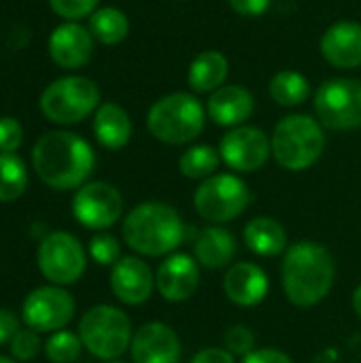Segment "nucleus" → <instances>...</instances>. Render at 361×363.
I'll return each mask as SVG.
<instances>
[{"mask_svg": "<svg viewBox=\"0 0 361 363\" xmlns=\"http://www.w3.org/2000/svg\"><path fill=\"white\" fill-rule=\"evenodd\" d=\"M245 245L255 255L274 257L287 249V234L279 221L270 217H255L245 228Z\"/></svg>", "mask_w": 361, "mask_h": 363, "instance_id": "23", "label": "nucleus"}, {"mask_svg": "<svg viewBox=\"0 0 361 363\" xmlns=\"http://www.w3.org/2000/svg\"><path fill=\"white\" fill-rule=\"evenodd\" d=\"M123 213V198L111 183L94 181L83 185L72 198V215L87 230L113 228Z\"/></svg>", "mask_w": 361, "mask_h": 363, "instance_id": "12", "label": "nucleus"}, {"mask_svg": "<svg viewBox=\"0 0 361 363\" xmlns=\"http://www.w3.org/2000/svg\"><path fill=\"white\" fill-rule=\"evenodd\" d=\"M243 363H294L289 355L277 349H255L253 353L245 355Z\"/></svg>", "mask_w": 361, "mask_h": 363, "instance_id": "36", "label": "nucleus"}, {"mask_svg": "<svg viewBox=\"0 0 361 363\" xmlns=\"http://www.w3.org/2000/svg\"><path fill=\"white\" fill-rule=\"evenodd\" d=\"M255 100L249 89L240 85H223L211 94L206 102L209 117L223 128H238L253 115Z\"/></svg>", "mask_w": 361, "mask_h": 363, "instance_id": "20", "label": "nucleus"}, {"mask_svg": "<svg viewBox=\"0 0 361 363\" xmlns=\"http://www.w3.org/2000/svg\"><path fill=\"white\" fill-rule=\"evenodd\" d=\"M38 179L53 189H74L87 181L96 157L87 140L72 132H49L32 151Z\"/></svg>", "mask_w": 361, "mask_h": 363, "instance_id": "2", "label": "nucleus"}, {"mask_svg": "<svg viewBox=\"0 0 361 363\" xmlns=\"http://www.w3.org/2000/svg\"><path fill=\"white\" fill-rule=\"evenodd\" d=\"M198 285H200L198 262L185 253L168 255L155 272V287L166 302L189 300L196 294Z\"/></svg>", "mask_w": 361, "mask_h": 363, "instance_id": "15", "label": "nucleus"}, {"mask_svg": "<svg viewBox=\"0 0 361 363\" xmlns=\"http://www.w3.org/2000/svg\"><path fill=\"white\" fill-rule=\"evenodd\" d=\"M23 128L13 117H0V153H15L21 147Z\"/></svg>", "mask_w": 361, "mask_h": 363, "instance_id": "34", "label": "nucleus"}, {"mask_svg": "<svg viewBox=\"0 0 361 363\" xmlns=\"http://www.w3.org/2000/svg\"><path fill=\"white\" fill-rule=\"evenodd\" d=\"M94 51V36L79 23H62L49 38V55L62 68H81L89 62Z\"/></svg>", "mask_w": 361, "mask_h": 363, "instance_id": "17", "label": "nucleus"}, {"mask_svg": "<svg viewBox=\"0 0 361 363\" xmlns=\"http://www.w3.org/2000/svg\"><path fill=\"white\" fill-rule=\"evenodd\" d=\"M272 0H230V6L243 17H260L270 9Z\"/></svg>", "mask_w": 361, "mask_h": 363, "instance_id": "35", "label": "nucleus"}, {"mask_svg": "<svg viewBox=\"0 0 361 363\" xmlns=\"http://www.w3.org/2000/svg\"><path fill=\"white\" fill-rule=\"evenodd\" d=\"M196 262L209 270L226 268L236 255V238L226 228H204L194 245Z\"/></svg>", "mask_w": 361, "mask_h": 363, "instance_id": "21", "label": "nucleus"}, {"mask_svg": "<svg viewBox=\"0 0 361 363\" xmlns=\"http://www.w3.org/2000/svg\"><path fill=\"white\" fill-rule=\"evenodd\" d=\"M353 311H355V315L361 319V285L353 291Z\"/></svg>", "mask_w": 361, "mask_h": 363, "instance_id": "39", "label": "nucleus"}, {"mask_svg": "<svg viewBox=\"0 0 361 363\" xmlns=\"http://www.w3.org/2000/svg\"><path fill=\"white\" fill-rule=\"evenodd\" d=\"M226 349L232 355H249L255 351V336L247 325H234L226 332Z\"/></svg>", "mask_w": 361, "mask_h": 363, "instance_id": "32", "label": "nucleus"}, {"mask_svg": "<svg viewBox=\"0 0 361 363\" xmlns=\"http://www.w3.org/2000/svg\"><path fill=\"white\" fill-rule=\"evenodd\" d=\"M121 234L123 242L138 255L160 257L170 255L181 247L187 225L174 206L164 202H145L128 213Z\"/></svg>", "mask_w": 361, "mask_h": 363, "instance_id": "3", "label": "nucleus"}, {"mask_svg": "<svg viewBox=\"0 0 361 363\" xmlns=\"http://www.w3.org/2000/svg\"><path fill=\"white\" fill-rule=\"evenodd\" d=\"M89 255L100 266H115L121 259V245L111 234H96L89 240Z\"/></svg>", "mask_w": 361, "mask_h": 363, "instance_id": "30", "label": "nucleus"}, {"mask_svg": "<svg viewBox=\"0 0 361 363\" xmlns=\"http://www.w3.org/2000/svg\"><path fill=\"white\" fill-rule=\"evenodd\" d=\"M221 155L219 151H215L209 145H196L191 149H187L181 160H179V170L183 177L194 179V181H204L209 177L215 174V170L219 168Z\"/></svg>", "mask_w": 361, "mask_h": 363, "instance_id": "27", "label": "nucleus"}, {"mask_svg": "<svg viewBox=\"0 0 361 363\" xmlns=\"http://www.w3.org/2000/svg\"><path fill=\"white\" fill-rule=\"evenodd\" d=\"M281 277L285 296L291 304L300 308L315 306L332 291L336 277L334 257L319 242H296L285 251Z\"/></svg>", "mask_w": 361, "mask_h": 363, "instance_id": "1", "label": "nucleus"}, {"mask_svg": "<svg viewBox=\"0 0 361 363\" xmlns=\"http://www.w3.org/2000/svg\"><path fill=\"white\" fill-rule=\"evenodd\" d=\"M51 9L64 19H81L96 11L98 0H49Z\"/></svg>", "mask_w": 361, "mask_h": 363, "instance_id": "33", "label": "nucleus"}, {"mask_svg": "<svg viewBox=\"0 0 361 363\" xmlns=\"http://www.w3.org/2000/svg\"><path fill=\"white\" fill-rule=\"evenodd\" d=\"M36 264L40 274L53 285H72L77 283L87 266L83 245L68 232L47 234L36 253Z\"/></svg>", "mask_w": 361, "mask_h": 363, "instance_id": "9", "label": "nucleus"}, {"mask_svg": "<svg viewBox=\"0 0 361 363\" xmlns=\"http://www.w3.org/2000/svg\"><path fill=\"white\" fill-rule=\"evenodd\" d=\"M272 153L270 138L260 130L251 125H238L232 128L219 145L221 160L238 172H255L260 170Z\"/></svg>", "mask_w": 361, "mask_h": 363, "instance_id": "13", "label": "nucleus"}, {"mask_svg": "<svg viewBox=\"0 0 361 363\" xmlns=\"http://www.w3.org/2000/svg\"><path fill=\"white\" fill-rule=\"evenodd\" d=\"M268 287L270 285L266 272L251 262L234 264L223 277V294L230 302L245 308L257 306L266 298Z\"/></svg>", "mask_w": 361, "mask_h": 363, "instance_id": "18", "label": "nucleus"}, {"mask_svg": "<svg viewBox=\"0 0 361 363\" xmlns=\"http://www.w3.org/2000/svg\"><path fill=\"white\" fill-rule=\"evenodd\" d=\"M109 363H123V362H109Z\"/></svg>", "mask_w": 361, "mask_h": 363, "instance_id": "41", "label": "nucleus"}, {"mask_svg": "<svg viewBox=\"0 0 361 363\" xmlns=\"http://www.w3.org/2000/svg\"><path fill=\"white\" fill-rule=\"evenodd\" d=\"M28 172L15 153H0V202H13L23 196Z\"/></svg>", "mask_w": 361, "mask_h": 363, "instance_id": "28", "label": "nucleus"}, {"mask_svg": "<svg viewBox=\"0 0 361 363\" xmlns=\"http://www.w3.org/2000/svg\"><path fill=\"white\" fill-rule=\"evenodd\" d=\"M17 332H19V319L11 311L0 308V347L9 345Z\"/></svg>", "mask_w": 361, "mask_h": 363, "instance_id": "38", "label": "nucleus"}, {"mask_svg": "<svg viewBox=\"0 0 361 363\" xmlns=\"http://www.w3.org/2000/svg\"><path fill=\"white\" fill-rule=\"evenodd\" d=\"M311 94V85L304 74L296 70H281L270 79V96L281 106H298Z\"/></svg>", "mask_w": 361, "mask_h": 363, "instance_id": "26", "label": "nucleus"}, {"mask_svg": "<svg viewBox=\"0 0 361 363\" xmlns=\"http://www.w3.org/2000/svg\"><path fill=\"white\" fill-rule=\"evenodd\" d=\"M272 155L285 170L300 172L319 162L326 149L323 125L309 115L283 117L270 138Z\"/></svg>", "mask_w": 361, "mask_h": 363, "instance_id": "4", "label": "nucleus"}, {"mask_svg": "<svg viewBox=\"0 0 361 363\" xmlns=\"http://www.w3.org/2000/svg\"><path fill=\"white\" fill-rule=\"evenodd\" d=\"M130 317L109 304L89 308L79 321V338L83 347L98 359L115 362L132 345Z\"/></svg>", "mask_w": 361, "mask_h": 363, "instance_id": "6", "label": "nucleus"}, {"mask_svg": "<svg viewBox=\"0 0 361 363\" xmlns=\"http://www.w3.org/2000/svg\"><path fill=\"white\" fill-rule=\"evenodd\" d=\"M251 204V191L243 179L223 172L204 179L194 196L198 215L211 223H228L240 217Z\"/></svg>", "mask_w": 361, "mask_h": 363, "instance_id": "8", "label": "nucleus"}, {"mask_svg": "<svg viewBox=\"0 0 361 363\" xmlns=\"http://www.w3.org/2000/svg\"><path fill=\"white\" fill-rule=\"evenodd\" d=\"M319 123L330 130H355L361 125V83L353 79H332L315 96Z\"/></svg>", "mask_w": 361, "mask_h": 363, "instance_id": "10", "label": "nucleus"}, {"mask_svg": "<svg viewBox=\"0 0 361 363\" xmlns=\"http://www.w3.org/2000/svg\"><path fill=\"white\" fill-rule=\"evenodd\" d=\"M226 77H228V60L223 53L213 49L198 53L187 72L189 87L198 94L217 91L219 87H223Z\"/></svg>", "mask_w": 361, "mask_h": 363, "instance_id": "24", "label": "nucleus"}, {"mask_svg": "<svg viewBox=\"0 0 361 363\" xmlns=\"http://www.w3.org/2000/svg\"><path fill=\"white\" fill-rule=\"evenodd\" d=\"M43 342H40V336L38 332L26 328V330H19L11 342H9V349H11V355L17 359V362H30L38 355Z\"/></svg>", "mask_w": 361, "mask_h": 363, "instance_id": "31", "label": "nucleus"}, {"mask_svg": "<svg viewBox=\"0 0 361 363\" xmlns=\"http://www.w3.org/2000/svg\"><path fill=\"white\" fill-rule=\"evenodd\" d=\"M83 349V342L77 334L60 330L53 332V336L45 345V355L51 363H72L79 359Z\"/></svg>", "mask_w": 361, "mask_h": 363, "instance_id": "29", "label": "nucleus"}, {"mask_svg": "<svg viewBox=\"0 0 361 363\" xmlns=\"http://www.w3.org/2000/svg\"><path fill=\"white\" fill-rule=\"evenodd\" d=\"M191 363H236L234 355L228 351V349H217V347H211V349H202L194 355Z\"/></svg>", "mask_w": 361, "mask_h": 363, "instance_id": "37", "label": "nucleus"}, {"mask_svg": "<svg viewBox=\"0 0 361 363\" xmlns=\"http://www.w3.org/2000/svg\"><path fill=\"white\" fill-rule=\"evenodd\" d=\"M321 53L334 68L361 66V26L355 21H338L330 26L321 38Z\"/></svg>", "mask_w": 361, "mask_h": 363, "instance_id": "19", "label": "nucleus"}, {"mask_svg": "<svg viewBox=\"0 0 361 363\" xmlns=\"http://www.w3.org/2000/svg\"><path fill=\"white\" fill-rule=\"evenodd\" d=\"M100 91L85 77H64L53 81L40 96V111L53 123L83 121L98 108Z\"/></svg>", "mask_w": 361, "mask_h": 363, "instance_id": "7", "label": "nucleus"}, {"mask_svg": "<svg viewBox=\"0 0 361 363\" xmlns=\"http://www.w3.org/2000/svg\"><path fill=\"white\" fill-rule=\"evenodd\" d=\"M0 363H15L11 357H4V355H0Z\"/></svg>", "mask_w": 361, "mask_h": 363, "instance_id": "40", "label": "nucleus"}, {"mask_svg": "<svg viewBox=\"0 0 361 363\" xmlns=\"http://www.w3.org/2000/svg\"><path fill=\"white\" fill-rule=\"evenodd\" d=\"M134 363H179L183 349L177 332L166 323H145L132 336L130 345Z\"/></svg>", "mask_w": 361, "mask_h": 363, "instance_id": "14", "label": "nucleus"}, {"mask_svg": "<svg viewBox=\"0 0 361 363\" xmlns=\"http://www.w3.org/2000/svg\"><path fill=\"white\" fill-rule=\"evenodd\" d=\"M74 317V300L60 285L38 287L23 300L21 319L34 332H60Z\"/></svg>", "mask_w": 361, "mask_h": 363, "instance_id": "11", "label": "nucleus"}, {"mask_svg": "<svg viewBox=\"0 0 361 363\" xmlns=\"http://www.w3.org/2000/svg\"><path fill=\"white\" fill-rule=\"evenodd\" d=\"M204 106L198 98L177 91L160 98L147 113L149 132L166 145H187L204 128Z\"/></svg>", "mask_w": 361, "mask_h": 363, "instance_id": "5", "label": "nucleus"}, {"mask_svg": "<svg viewBox=\"0 0 361 363\" xmlns=\"http://www.w3.org/2000/svg\"><path fill=\"white\" fill-rule=\"evenodd\" d=\"M155 287L153 270L140 257H121L111 270V289L117 300L128 306L145 304Z\"/></svg>", "mask_w": 361, "mask_h": 363, "instance_id": "16", "label": "nucleus"}, {"mask_svg": "<svg viewBox=\"0 0 361 363\" xmlns=\"http://www.w3.org/2000/svg\"><path fill=\"white\" fill-rule=\"evenodd\" d=\"M94 134L98 143L106 149H121L130 143L132 136V121L128 113L113 102L98 106L94 117Z\"/></svg>", "mask_w": 361, "mask_h": 363, "instance_id": "22", "label": "nucleus"}, {"mask_svg": "<svg viewBox=\"0 0 361 363\" xmlns=\"http://www.w3.org/2000/svg\"><path fill=\"white\" fill-rule=\"evenodd\" d=\"M128 30H130L128 17L115 6H104L89 15V32L102 45L121 43L128 36Z\"/></svg>", "mask_w": 361, "mask_h": 363, "instance_id": "25", "label": "nucleus"}]
</instances>
